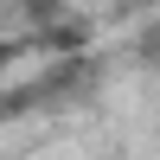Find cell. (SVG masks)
<instances>
[{"label":"cell","mask_w":160,"mask_h":160,"mask_svg":"<svg viewBox=\"0 0 160 160\" xmlns=\"http://www.w3.org/2000/svg\"><path fill=\"white\" fill-rule=\"evenodd\" d=\"M19 58H26V45H19V38H0V83H7V71H13Z\"/></svg>","instance_id":"obj_1"}]
</instances>
